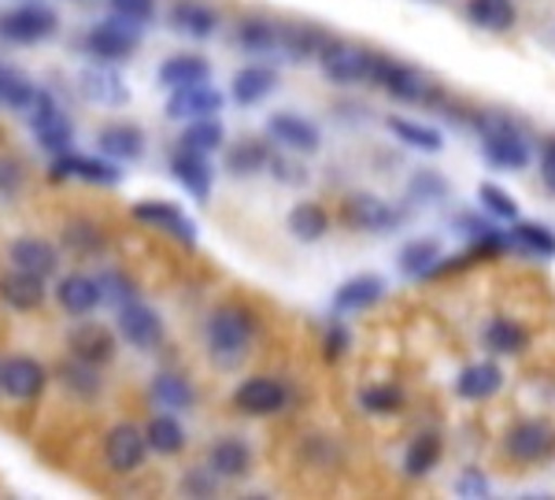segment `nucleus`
Instances as JSON below:
<instances>
[{"mask_svg": "<svg viewBox=\"0 0 555 500\" xmlns=\"http://www.w3.org/2000/svg\"><path fill=\"white\" fill-rule=\"evenodd\" d=\"M119 334L127 337V345L149 352V348L164 342V319L141 300H127V305H119Z\"/></svg>", "mask_w": 555, "mask_h": 500, "instance_id": "15", "label": "nucleus"}, {"mask_svg": "<svg viewBox=\"0 0 555 500\" xmlns=\"http://www.w3.org/2000/svg\"><path fill=\"white\" fill-rule=\"evenodd\" d=\"M222 141H227V127L219 123V115H204V119H190L182 130V138H178V145L190 149V153H219Z\"/></svg>", "mask_w": 555, "mask_h": 500, "instance_id": "35", "label": "nucleus"}, {"mask_svg": "<svg viewBox=\"0 0 555 500\" xmlns=\"http://www.w3.org/2000/svg\"><path fill=\"white\" fill-rule=\"evenodd\" d=\"M67 345H70V356H75V360L96 363V368L115 356V334L104 323H78L67 334Z\"/></svg>", "mask_w": 555, "mask_h": 500, "instance_id": "20", "label": "nucleus"}, {"mask_svg": "<svg viewBox=\"0 0 555 500\" xmlns=\"http://www.w3.org/2000/svg\"><path fill=\"white\" fill-rule=\"evenodd\" d=\"M515 4L512 0H467V20L478 30L489 34H507L515 26Z\"/></svg>", "mask_w": 555, "mask_h": 500, "instance_id": "36", "label": "nucleus"}, {"mask_svg": "<svg viewBox=\"0 0 555 500\" xmlns=\"http://www.w3.org/2000/svg\"><path fill=\"white\" fill-rule=\"evenodd\" d=\"M474 130L481 138V153L492 167H504V171H526L533 159L530 133L518 119L507 112H478Z\"/></svg>", "mask_w": 555, "mask_h": 500, "instance_id": "1", "label": "nucleus"}, {"mask_svg": "<svg viewBox=\"0 0 555 500\" xmlns=\"http://www.w3.org/2000/svg\"><path fill=\"white\" fill-rule=\"evenodd\" d=\"M52 178H78L86 185H119L122 171L112 159H96V156H78V153H60L52 159Z\"/></svg>", "mask_w": 555, "mask_h": 500, "instance_id": "17", "label": "nucleus"}, {"mask_svg": "<svg viewBox=\"0 0 555 500\" xmlns=\"http://www.w3.org/2000/svg\"><path fill=\"white\" fill-rule=\"evenodd\" d=\"M44 297H49V290H44L41 274H30V271H20V267H15L12 274H4V279H0V300H4L8 308H15V311L41 308Z\"/></svg>", "mask_w": 555, "mask_h": 500, "instance_id": "21", "label": "nucleus"}, {"mask_svg": "<svg viewBox=\"0 0 555 500\" xmlns=\"http://www.w3.org/2000/svg\"><path fill=\"white\" fill-rule=\"evenodd\" d=\"M211 82V64L196 52H178V56L159 64V86L182 89V86H201Z\"/></svg>", "mask_w": 555, "mask_h": 500, "instance_id": "27", "label": "nucleus"}, {"mask_svg": "<svg viewBox=\"0 0 555 500\" xmlns=\"http://www.w3.org/2000/svg\"><path fill=\"white\" fill-rule=\"evenodd\" d=\"M348 342H352V337H348V330L341 323H334L326 330V342H322V348H326L330 360H337V356L348 352Z\"/></svg>", "mask_w": 555, "mask_h": 500, "instance_id": "55", "label": "nucleus"}, {"mask_svg": "<svg viewBox=\"0 0 555 500\" xmlns=\"http://www.w3.org/2000/svg\"><path fill=\"white\" fill-rule=\"evenodd\" d=\"M64 238H67L70 253H78V256H93V253H101V248H104L101 230L89 227V222H70V227L64 230Z\"/></svg>", "mask_w": 555, "mask_h": 500, "instance_id": "49", "label": "nucleus"}, {"mask_svg": "<svg viewBox=\"0 0 555 500\" xmlns=\"http://www.w3.org/2000/svg\"><path fill=\"white\" fill-rule=\"evenodd\" d=\"M500 389H504V371L492 360L470 363V368H463L460 379H455V393H460L463 400H489V397H496Z\"/></svg>", "mask_w": 555, "mask_h": 500, "instance_id": "25", "label": "nucleus"}, {"mask_svg": "<svg viewBox=\"0 0 555 500\" xmlns=\"http://www.w3.org/2000/svg\"><path fill=\"white\" fill-rule=\"evenodd\" d=\"M138 30L141 26L112 15V20L96 23L93 30H86L82 49L96 60V64H122V60H130L133 52H138V44H141Z\"/></svg>", "mask_w": 555, "mask_h": 500, "instance_id": "6", "label": "nucleus"}, {"mask_svg": "<svg viewBox=\"0 0 555 500\" xmlns=\"http://www.w3.org/2000/svg\"><path fill=\"white\" fill-rule=\"evenodd\" d=\"M408 193H411V201L437 204V201H444V196H449V182H444L437 171H418L415 178H411Z\"/></svg>", "mask_w": 555, "mask_h": 500, "instance_id": "48", "label": "nucleus"}, {"mask_svg": "<svg viewBox=\"0 0 555 500\" xmlns=\"http://www.w3.org/2000/svg\"><path fill=\"white\" fill-rule=\"evenodd\" d=\"M56 300L67 316H89V311L101 305V285H96V279H89V274H67L56 285Z\"/></svg>", "mask_w": 555, "mask_h": 500, "instance_id": "29", "label": "nucleus"}, {"mask_svg": "<svg viewBox=\"0 0 555 500\" xmlns=\"http://www.w3.org/2000/svg\"><path fill=\"white\" fill-rule=\"evenodd\" d=\"M455 489H460V497H489V478L481 475V471H463L460 482H455Z\"/></svg>", "mask_w": 555, "mask_h": 500, "instance_id": "54", "label": "nucleus"}, {"mask_svg": "<svg viewBox=\"0 0 555 500\" xmlns=\"http://www.w3.org/2000/svg\"><path fill=\"white\" fill-rule=\"evenodd\" d=\"M334 41L322 26L311 23H282V52L289 60H319V52Z\"/></svg>", "mask_w": 555, "mask_h": 500, "instance_id": "28", "label": "nucleus"}, {"mask_svg": "<svg viewBox=\"0 0 555 500\" xmlns=\"http://www.w3.org/2000/svg\"><path fill=\"white\" fill-rule=\"evenodd\" d=\"M267 133H271L274 145H282L285 153H297V156H311L322 149V133L311 119L293 112H274L267 119Z\"/></svg>", "mask_w": 555, "mask_h": 500, "instance_id": "11", "label": "nucleus"}, {"mask_svg": "<svg viewBox=\"0 0 555 500\" xmlns=\"http://www.w3.org/2000/svg\"><path fill=\"white\" fill-rule=\"evenodd\" d=\"M441 256L444 253H441V241L437 238H415L400 248L397 267H400V274H408V279H426V274H434V267Z\"/></svg>", "mask_w": 555, "mask_h": 500, "instance_id": "33", "label": "nucleus"}, {"mask_svg": "<svg viewBox=\"0 0 555 500\" xmlns=\"http://www.w3.org/2000/svg\"><path fill=\"white\" fill-rule=\"evenodd\" d=\"M278 86V70L274 67H263V64H253V67H241L230 82V93H234L237 104H259L263 97H271Z\"/></svg>", "mask_w": 555, "mask_h": 500, "instance_id": "30", "label": "nucleus"}, {"mask_svg": "<svg viewBox=\"0 0 555 500\" xmlns=\"http://www.w3.org/2000/svg\"><path fill=\"white\" fill-rule=\"evenodd\" d=\"M478 201H481V208H486L492 219H504V222L518 219V204H515V196L507 193V190H500V185L481 182V185H478Z\"/></svg>", "mask_w": 555, "mask_h": 500, "instance_id": "46", "label": "nucleus"}, {"mask_svg": "<svg viewBox=\"0 0 555 500\" xmlns=\"http://www.w3.org/2000/svg\"><path fill=\"white\" fill-rule=\"evenodd\" d=\"M8 260H12V267H20V271L52 279L60 271V248L44 238H15L12 248H8Z\"/></svg>", "mask_w": 555, "mask_h": 500, "instance_id": "18", "label": "nucleus"}, {"mask_svg": "<svg viewBox=\"0 0 555 500\" xmlns=\"http://www.w3.org/2000/svg\"><path fill=\"white\" fill-rule=\"evenodd\" d=\"M541 182L544 190L555 193V138L544 141V153H541Z\"/></svg>", "mask_w": 555, "mask_h": 500, "instance_id": "56", "label": "nucleus"}, {"mask_svg": "<svg viewBox=\"0 0 555 500\" xmlns=\"http://www.w3.org/2000/svg\"><path fill=\"white\" fill-rule=\"evenodd\" d=\"M441 463V437L437 434H418L404 452V475L408 478H426L429 471Z\"/></svg>", "mask_w": 555, "mask_h": 500, "instance_id": "39", "label": "nucleus"}, {"mask_svg": "<svg viewBox=\"0 0 555 500\" xmlns=\"http://www.w3.org/2000/svg\"><path fill=\"white\" fill-rule=\"evenodd\" d=\"M44 382H49V371L30 356H12V360L0 363V389L12 400H38Z\"/></svg>", "mask_w": 555, "mask_h": 500, "instance_id": "16", "label": "nucleus"}, {"mask_svg": "<svg viewBox=\"0 0 555 500\" xmlns=\"http://www.w3.org/2000/svg\"><path fill=\"white\" fill-rule=\"evenodd\" d=\"M222 104H227V97L211 82L182 86V89H171V97H167V119H175V123L204 119V115H219Z\"/></svg>", "mask_w": 555, "mask_h": 500, "instance_id": "14", "label": "nucleus"}, {"mask_svg": "<svg viewBox=\"0 0 555 500\" xmlns=\"http://www.w3.org/2000/svg\"><path fill=\"white\" fill-rule=\"evenodd\" d=\"M385 297V279L382 274H356L337 285L334 293V308L337 311H366Z\"/></svg>", "mask_w": 555, "mask_h": 500, "instance_id": "26", "label": "nucleus"}, {"mask_svg": "<svg viewBox=\"0 0 555 500\" xmlns=\"http://www.w3.org/2000/svg\"><path fill=\"white\" fill-rule=\"evenodd\" d=\"M171 26L178 34H190V38H211L219 30V12L208 0H175L171 4Z\"/></svg>", "mask_w": 555, "mask_h": 500, "instance_id": "24", "label": "nucleus"}, {"mask_svg": "<svg viewBox=\"0 0 555 500\" xmlns=\"http://www.w3.org/2000/svg\"><path fill=\"white\" fill-rule=\"evenodd\" d=\"M374 64H378V52L363 49V44H348V41H330L319 52V67L330 82L337 86H363L374 78Z\"/></svg>", "mask_w": 555, "mask_h": 500, "instance_id": "5", "label": "nucleus"}, {"mask_svg": "<svg viewBox=\"0 0 555 500\" xmlns=\"http://www.w3.org/2000/svg\"><path fill=\"white\" fill-rule=\"evenodd\" d=\"M208 471L215 478H245L253 471V449L241 437H219L208 449Z\"/></svg>", "mask_w": 555, "mask_h": 500, "instance_id": "22", "label": "nucleus"}, {"mask_svg": "<svg viewBox=\"0 0 555 500\" xmlns=\"http://www.w3.org/2000/svg\"><path fill=\"white\" fill-rule=\"evenodd\" d=\"M26 123H30L34 138L41 141V149H49L52 156L67 153L70 145H75V127H70V119L64 112H60V104L52 101L49 89L38 86V93L30 97V104L23 108Z\"/></svg>", "mask_w": 555, "mask_h": 500, "instance_id": "4", "label": "nucleus"}, {"mask_svg": "<svg viewBox=\"0 0 555 500\" xmlns=\"http://www.w3.org/2000/svg\"><path fill=\"white\" fill-rule=\"evenodd\" d=\"M345 219L352 222L356 230H371V234H389L404 222V211L392 208L389 201L374 193H356L345 201Z\"/></svg>", "mask_w": 555, "mask_h": 500, "instance_id": "13", "label": "nucleus"}, {"mask_svg": "<svg viewBox=\"0 0 555 500\" xmlns=\"http://www.w3.org/2000/svg\"><path fill=\"white\" fill-rule=\"evenodd\" d=\"M271 153H274V149L267 145V141L245 138V141H237L234 149H227V171L237 175V178H253L259 171H267V164H271Z\"/></svg>", "mask_w": 555, "mask_h": 500, "instance_id": "34", "label": "nucleus"}, {"mask_svg": "<svg viewBox=\"0 0 555 500\" xmlns=\"http://www.w3.org/2000/svg\"><path fill=\"white\" fill-rule=\"evenodd\" d=\"M507 248L515 253H526L533 260H555V234L544 222H526V219H512V230H504Z\"/></svg>", "mask_w": 555, "mask_h": 500, "instance_id": "23", "label": "nucleus"}, {"mask_svg": "<svg viewBox=\"0 0 555 500\" xmlns=\"http://www.w3.org/2000/svg\"><path fill=\"white\" fill-rule=\"evenodd\" d=\"M253 337H256V316L241 305L215 308L208 323H204V342H208L211 360L219 363H237L253 348Z\"/></svg>", "mask_w": 555, "mask_h": 500, "instance_id": "2", "label": "nucleus"}, {"mask_svg": "<svg viewBox=\"0 0 555 500\" xmlns=\"http://www.w3.org/2000/svg\"><path fill=\"white\" fill-rule=\"evenodd\" d=\"M152 397H156L159 408H171V412H182V408L196 405V389L182 379V374H156Z\"/></svg>", "mask_w": 555, "mask_h": 500, "instance_id": "41", "label": "nucleus"}, {"mask_svg": "<svg viewBox=\"0 0 555 500\" xmlns=\"http://www.w3.org/2000/svg\"><path fill=\"white\" fill-rule=\"evenodd\" d=\"M60 30V15L49 4H20L0 15V38L12 44H41Z\"/></svg>", "mask_w": 555, "mask_h": 500, "instance_id": "7", "label": "nucleus"}, {"mask_svg": "<svg viewBox=\"0 0 555 500\" xmlns=\"http://www.w3.org/2000/svg\"><path fill=\"white\" fill-rule=\"evenodd\" d=\"M374 86H382L392 101H404V104H441V86L426 75V70L411 67V64H400V60H389V56H378L374 64Z\"/></svg>", "mask_w": 555, "mask_h": 500, "instance_id": "3", "label": "nucleus"}, {"mask_svg": "<svg viewBox=\"0 0 555 500\" xmlns=\"http://www.w3.org/2000/svg\"><path fill=\"white\" fill-rule=\"evenodd\" d=\"M96 285H101V300H112L115 308L127 305V300H138L133 282L127 279V274H119V271H104L101 279H96Z\"/></svg>", "mask_w": 555, "mask_h": 500, "instance_id": "50", "label": "nucleus"}, {"mask_svg": "<svg viewBox=\"0 0 555 500\" xmlns=\"http://www.w3.org/2000/svg\"><path fill=\"white\" fill-rule=\"evenodd\" d=\"M289 405V389H285L282 379H267V374H256V379L241 382L234 389V408L245 415H274Z\"/></svg>", "mask_w": 555, "mask_h": 500, "instance_id": "12", "label": "nucleus"}, {"mask_svg": "<svg viewBox=\"0 0 555 500\" xmlns=\"http://www.w3.org/2000/svg\"><path fill=\"white\" fill-rule=\"evenodd\" d=\"M360 405L374 415H389V412H400V408H404V393L397 386H371L360 393Z\"/></svg>", "mask_w": 555, "mask_h": 500, "instance_id": "47", "label": "nucleus"}, {"mask_svg": "<svg viewBox=\"0 0 555 500\" xmlns=\"http://www.w3.org/2000/svg\"><path fill=\"white\" fill-rule=\"evenodd\" d=\"M289 230H293V238H297V241L326 238V230H330L326 208H319V204H297V208L289 211Z\"/></svg>", "mask_w": 555, "mask_h": 500, "instance_id": "43", "label": "nucleus"}, {"mask_svg": "<svg viewBox=\"0 0 555 500\" xmlns=\"http://www.w3.org/2000/svg\"><path fill=\"white\" fill-rule=\"evenodd\" d=\"M507 457L518 463H541L555 457V426L544 423V419H526V423L512 426L504 441Z\"/></svg>", "mask_w": 555, "mask_h": 500, "instance_id": "9", "label": "nucleus"}, {"mask_svg": "<svg viewBox=\"0 0 555 500\" xmlns=\"http://www.w3.org/2000/svg\"><path fill=\"white\" fill-rule=\"evenodd\" d=\"M20 185H23L20 164H15V159H0V196H4V201H12V196L20 193Z\"/></svg>", "mask_w": 555, "mask_h": 500, "instance_id": "53", "label": "nucleus"}, {"mask_svg": "<svg viewBox=\"0 0 555 500\" xmlns=\"http://www.w3.org/2000/svg\"><path fill=\"white\" fill-rule=\"evenodd\" d=\"M481 337H486L489 352H496V356H518V352H526V345H530V334H526L515 319H492Z\"/></svg>", "mask_w": 555, "mask_h": 500, "instance_id": "38", "label": "nucleus"}, {"mask_svg": "<svg viewBox=\"0 0 555 500\" xmlns=\"http://www.w3.org/2000/svg\"><path fill=\"white\" fill-rule=\"evenodd\" d=\"M133 219L145 222L149 230H159V234L182 241V245H196V222L193 216H185L178 204L171 201H141L133 204Z\"/></svg>", "mask_w": 555, "mask_h": 500, "instance_id": "10", "label": "nucleus"}, {"mask_svg": "<svg viewBox=\"0 0 555 500\" xmlns=\"http://www.w3.org/2000/svg\"><path fill=\"white\" fill-rule=\"evenodd\" d=\"M267 171H271L282 185H304L308 182V171H304V164L297 159L282 156V153H271V164H267Z\"/></svg>", "mask_w": 555, "mask_h": 500, "instance_id": "52", "label": "nucleus"}, {"mask_svg": "<svg viewBox=\"0 0 555 500\" xmlns=\"http://www.w3.org/2000/svg\"><path fill=\"white\" fill-rule=\"evenodd\" d=\"M389 130L397 133L404 145L411 149H423V153H441L444 138L437 127H426V123H411V119H389Z\"/></svg>", "mask_w": 555, "mask_h": 500, "instance_id": "44", "label": "nucleus"}, {"mask_svg": "<svg viewBox=\"0 0 555 500\" xmlns=\"http://www.w3.org/2000/svg\"><path fill=\"white\" fill-rule=\"evenodd\" d=\"M82 93L89 97V101H96V104H122L127 101V86L119 82V75H115V70H86L82 75Z\"/></svg>", "mask_w": 555, "mask_h": 500, "instance_id": "42", "label": "nucleus"}, {"mask_svg": "<svg viewBox=\"0 0 555 500\" xmlns=\"http://www.w3.org/2000/svg\"><path fill=\"white\" fill-rule=\"evenodd\" d=\"M96 141H101V153L112 159H138L145 153V133L133 123H107Z\"/></svg>", "mask_w": 555, "mask_h": 500, "instance_id": "32", "label": "nucleus"}, {"mask_svg": "<svg viewBox=\"0 0 555 500\" xmlns=\"http://www.w3.org/2000/svg\"><path fill=\"white\" fill-rule=\"evenodd\" d=\"M149 457V441L145 431H138L133 423H119L112 426L104 437V463L115 471V475H133V471L145 463Z\"/></svg>", "mask_w": 555, "mask_h": 500, "instance_id": "8", "label": "nucleus"}, {"mask_svg": "<svg viewBox=\"0 0 555 500\" xmlns=\"http://www.w3.org/2000/svg\"><path fill=\"white\" fill-rule=\"evenodd\" d=\"M60 379H64V386L75 389L78 397H96V393H101V371H96V363L75 360V356H70V363L60 368Z\"/></svg>", "mask_w": 555, "mask_h": 500, "instance_id": "45", "label": "nucleus"}, {"mask_svg": "<svg viewBox=\"0 0 555 500\" xmlns=\"http://www.w3.org/2000/svg\"><path fill=\"white\" fill-rule=\"evenodd\" d=\"M34 93H38V86L30 82V75H23L12 64H0V108L23 112Z\"/></svg>", "mask_w": 555, "mask_h": 500, "instance_id": "40", "label": "nucleus"}, {"mask_svg": "<svg viewBox=\"0 0 555 500\" xmlns=\"http://www.w3.org/2000/svg\"><path fill=\"white\" fill-rule=\"evenodd\" d=\"M112 4V15L127 20L133 26H145L156 20V0H107Z\"/></svg>", "mask_w": 555, "mask_h": 500, "instance_id": "51", "label": "nucleus"}, {"mask_svg": "<svg viewBox=\"0 0 555 500\" xmlns=\"http://www.w3.org/2000/svg\"><path fill=\"white\" fill-rule=\"evenodd\" d=\"M145 441L152 452L159 457H178L185 449V426L175 415H152V423L145 426Z\"/></svg>", "mask_w": 555, "mask_h": 500, "instance_id": "37", "label": "nucleus"}, {"mask_svg": "<svg viewBox=\"0 0 555 500\" xmlns=\"http://www.w3.org/2000/svg\"><path fill=\"white\" fill-rule=\"evenodd\" d=\"M234 41L245 52H256V56L282 52V23L278 20H241L234 30Z\"/></svg>", "mask_w": 555, "mask_h": 500, "instance_id": "31", "label": "nucleus"}, {"mask_svg": "<svg viewBox=\"0 0 555 500\" xmlns=\"http://www.w3.org/2000/svg\"><path fill=\"white\" fill-rule=\"evenodd\" d=\"M171 175H175V182L182 185L185 193H193L196 201H208L211 196V164H208V156L204 153H190V149H182L178 145L175 153H171Z\"/></svg>", "mask_w": 555, "mask_h": 500, "instance_id": "19", "label": "nucleus"}]
</instances>
